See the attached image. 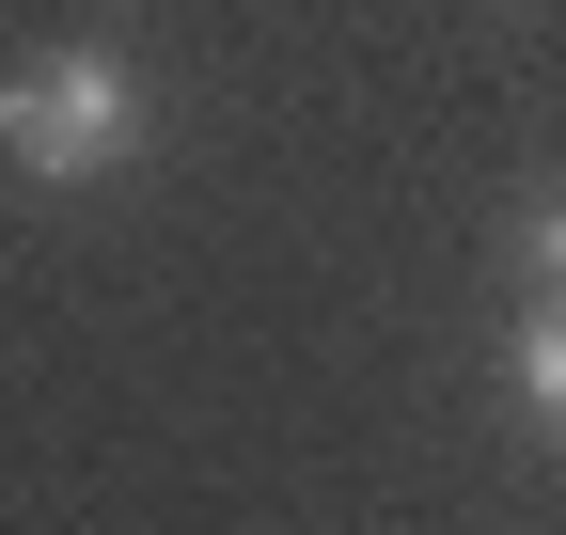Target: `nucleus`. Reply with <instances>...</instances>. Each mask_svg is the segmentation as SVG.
Masks as SVG:
<instances>
[{"label":"nucleus","mask_w":566,"mask_h":535,"mask_svg":"<svg viewBox=\"0 0 566 535\" xmlns=\"http://www.w3.org/2000/svg\"><path fill=\"white\" fill-rule=\"evenodd\" d=\"M142 143H158V95H142V63L95 48V32H63V48H32L17 80H0V158L32 189H111Z\"/></svg>","instance_id":"f257e3e1"},{"label":"nucleus","mask_w":566,"mask_h":535,"mask_svg":"<svg viewBox=\"0 0 566 535\" xmlns=\"http://www.w3.org/2000/svg\"><path fill=\"white\" fill-rule=\"evenodd\" d=\"M504 252H520V284H535V300H566V174L520 189V237H504Z\"/></svg>","instance_id":"7ed1b4c3"},{"label":"nucleus","mask_w":566,"mask_h":535,"mask_svg":"<svg viewBox=\"0 0 566 535\" xmlns=\"http://www.w3.org/2000/svg\"><path fill=\"white\" fill-rule=\"evenodd\" d=\"M504 378H520V426H535V441H566V300H520Z\"/></svg>","instance_id":"f03ea898"}]
</instances>
